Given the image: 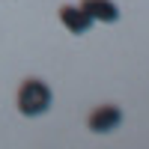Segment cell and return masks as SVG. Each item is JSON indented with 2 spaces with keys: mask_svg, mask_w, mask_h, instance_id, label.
Returning a JSON list of instances; mask_svg holds the SVG:
<instances>
[{
  "mask_svg": "<svg viewBox=\"0 0 149 149\" xmlns=\"http://www.w3.org/2000/svg\"><path fill=\"white\" fill-rule=\"evenodd\" d=\"M54 95H51V86L39 78H27L18 90V110L24 116H42L48 107H51Z\"/></svg>",
  "mask_w": 149,
  "mask_h": 149,
  "instance_id": "obj_1",
  "label": "cell"
},
{
  "mask_svg": "<svg viewBox=\"0 0 149 149\" xmlns=\"http://www.w3.org/2000/svg\"><path fill=\"white\" fill-rule=\"evenodd\" d=\"M119 122H122V110L116 104H102V107H95L90 113L86 125H90V131H95V134H110V131L119 128Z\"/></svg>",
  "mask_w": 149,
  "mask_h": 149,
  "instance_id": "obj_2",
  "label": "cell"
},
{
  "mask_svg": "<svg viewBox=\"0 0 149 149\" xmlns=\"http://www.w3.org/2000/svg\"><path fill=\"white\" fill-rule=\"evenodd\" d=\"M60 21H63V27H66L69 33H74V36H84V33L95 24L81 6H69V3L60 6Z\"/></svg>",
  "mask_w": 149,
  "mask_h": 149,
  "instance_id": "obj_3",
  "label": "cell"
},
{
  "mask_svg": "<svg viewBox=\"0 0 149 149\" xmlns=\"http://www.w3.org/2000/svg\"><path fill=\"white\" fill-rule=\"evenodd\" d=\"M81 9L93 21H102V24H113L119 18V9L113 0H81Z\"/></svg>",
  "mask_w": 149,
  "mask_h": 149,
  "instance_id": "obj_4",
  "label": "cell"
}]
</instances>
